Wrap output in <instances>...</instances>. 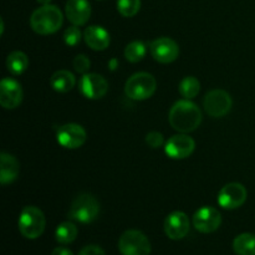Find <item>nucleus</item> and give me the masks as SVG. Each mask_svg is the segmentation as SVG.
<instances>
[{"mask_svg": "<svg viewBox=\"0 0 255 255\" xmlns=\"http://www.w3.org/2000/svg\"><path fill=\"white\" fill-rule=\"evenodd\" d=\"M168 120L176 131L188 133L199 127L202 122V112L191 100H179L172 106Z\"/></svg>", "mask_w": 255, "mask_h": 255, "instance_id": "1", "label": "nucleus"}, {"mask_svg": "<svg viewBox=\"0 0 255 255\" xmlns=\"http://www.w3.org/2000/svg\"><path fill=\"white\" fill-rule=\"evenodd\" d=\"M64 16L61 10L51 4L42 5L35 10L30 17L32 30L40 35H50L61 27Z\"/></svg>", "mask_w": 255, "mask_h": 255, "instance_id": "2", "label": "nucleus"}, {"mask_svg": "<svg viewBox=\"0 0 255 255\" xmlns=\"http://www.w3.org/2000/svg\"><path fill=\"white\" fill-rule=\"evenodd\" d=\"M46 219L40 208L26 206L19 216V231L27 239H36L44 233Z\"/></svg>", "mask_w": 255, "mask_h": 255, "instance_id": "3", "label": "nucleus"}, {"mask_svg": "<svg viewBox=\"0 0 255 255\" xmlns=\"http://www.w3.org/2000/svg\"><path fill=\"white\" fill-rule=\"evenodd\" d=\"M100 203L92 194L81 193L72 201L69 217L82 224L92 223L99 217Z\"/></svg>", "mask_w": 255, "mask_h": 255, "instance_id": "4", "label": "nucleus"}, {"mask_svg": "<svg viewBox=\"0 0 255 255\" xmlns=\"http://www.w3.org/2000/svg\"><path fill=\"white\" fill-rule=\"evenodd\" d=\"M157 87L156 79L148 72L133 74L125 85V92L127 97L134 101H143L154 94Z\"/></svg>", "mask_w": 255, "mask_h": 255, "instance_id": "5", "label": "nucleus"}, {"mask_svg": "<svg viewBox=\"0 0 255 255\" xmlns=\"http://www.w3.org/2000/svg\"><path fill=\"white\" fill-rule=\"evenodd\" d=\"M119 249L122 255H149L151 243L142 232L129 229L120 237Z\"/></svg>", "mask_w": 255, "mask_h": 255, "instance_id": "6", "label": "nucleus"}, {"mask_svg": "<svg viewBox=\"0 0 255 255\" xmlns=\"http://www.w3.org/2000/svg\"><path fill=\"white\" fill-rule=\"evenodd\" d=\"M232 101L231 95L224 90H212L206 95L203 100V106L207 114L212 117H223L231 111Z\"/></svg>", "mask_w": 255, "mask_h": 255, "instance_id": "7", "label": "nucleus"}, {"mask_svg": "<svg viewBox=\"0 0 255 255\" xmlns=\"http://www.w3.org/2000/svg\"><path fill=\"white\" fill-rule=\"evenodd\" d=\"M87 133L82 126L77 124H66L56 132V139L64 148L76 149L84 146Z\"/></svg>", "mask_w": 255, "mask_h": 255, "instance_id": "8", "label": "nucleus"}, {"mask_svg": "<svg viewBox=\"0 0 255 255\" xmlns=\"http://www.w3.org/2000/svg\"><path fill=\"white\" fill-rule=\"evenodd\" d=\"M149 52L157 62L171 64L179 55V47L171 37H158L149 44Z\"/></svg>", "mask_w": 255, "mask_h": 255, "instance_id": "9", "label": "nucleus"}, {"mask_svg": "<svg viewBox=\"0 0 255 255\" xmlns=\"http://www.w3.org/2000/svg\"><path fill=\"white\" fill-rule=\"evenodd\" d=\"M247 189L241 183H228L219 191L218 203L224 209H237L247 201Z\"/></svg>", "mask_w": 255, "mask_h": 255, "instance_id": "10", "label": "nucleus"}, {"mask_svg": "<svg viewBox=\"0 0 255 255\" xmlns=\"http://www.w3.org/2000/svg\"><path fill=\"white\" fill-rule=\"evenodd\" d=\"M222 216L213 207H202L194 213L193 226L198 232L204 234L213 233L221 227Z\"/></svg>", "mask_w": 255, "mask_h": 255, "instance_id": "11", "label": "nucleus"}, {"mask_svg": "<svg viewBox=\"0 0 255 255\" xmlns=\"http://www.w3.org/2000/svg\"><path fill=\"white\" fill-rule=\"evenodd\" d=\"M196 148V142L186 133H179L171 137L164 144L166 154L172 159H183L191 156Z\"/></svg>", "mask_w": 255, "mask_h": 255, "instance_id": "12", "label": "nucleus"}, {"mask_svg": "<svg viewBox=\"0 0 255 255\" xmlns=\"http://www.w3.org/2000/svg\"><path fill=\"white\" fill-rule=\"evenodd\" d=\"M80 91L86 99H102L109 91V82L99 74H85L80 80Z\"/></svg>", "mask_w": 255, "mask_h": 255, "instance_id": "13", "label": "nucleus"}, {"mask_svg": "<svg viewBox=\"0 0 255 255\" xmlns=\"http://www.w3.org/2000/svg\"><path fill=\"white\" fill-rule=\"evenodd\" d=\"M21 85L14 79L5 77L0 82V105L6 110H14L21 104Z\"/></svg>", "mask_w": 255, "mask_h": 255, "instance_id": "14", "label": "nucleus"}, {"mask_svg": "<svg viewBox=\"0 0 255 255\" xmlns=\"http://www.w3.org/2000/svg\"><path fill=\"white\" fill-rule=\"evenodd\" d=\"M164 233L172 241L183 239L189 232V219L183 212H172L164 221Z\"/></svg>", "mask_w": 255, "mask_h": 255, "instance_id": "15", "label": "nucleus"}, {"mask_svg": "<svg viewBox=\"0 0 255 255\" xmlns=\"http://www.w3.org/2000/svg\"><path fill=\"white\" fill-rule=\"evenodd\" d=\"M65 12L70 22L81 26L86 24L91 16V5L87 0H67Z\"/></svg>", "mask_w": 255, "mask_h": 255, "instance_id": "16", "label": "nucleus"}, {"mask_svg": "<svg viewBox=\"0 0 255 255\" xmlns=\"http://www.w3.org/2000/svg\"><path fill=\"white\" fill-rule=\"evenodd\" d=\"M84 39L87 46H90V49L95 50V51L106 50L111 42L109 31L99 25H91V26L86 27L84 32Z\"/></svg>", "mask_w": 255, "mask_h": 255, "instance_id": "17", "label": "nucleus"}, {"mask_svg": "<svg viewBox=\"0 0 255 255\" xmlns=\"http://www.w3.org/2000/svg\"><path fill=\"white\" fill-rule=\"evenodd\" d=\"M20 164L12 154L1 152L0 154V182L1 184L12 183L19 176Z\"/></svg>", "mask_w": 255, "mask_h": 255, "instance_id": "18", "label": "nucleus"}, {"mask_svg": "<svg viewBox=\"0 0 255 255\" xmlns=\"http://www.w3.org/2000/svg\"><path fill=\"white\" fill-rule=\"evenodd\" d=\"M50 84H51L52 89L60 94H65L74 89L76 80L72 72L67 71V70H59L55 72L50 79Z\"/></svg>", "mask_w": 255, "mask_h": 255, "instance_id": "19", "label": "nucleus"}, {"mask_svg": "<svg viewBox=\"0 0 255 255\" xmlns=\"http://www.w3.org/2000/svg\"><path fill=\"white\" fill-rule=\"evenodd\" d=\"M233 249L237 255H255V236L252 233L239 234L234 239Z\"/></svg>", "mask_w": 255, "mask_h": 255, "instance_id": "20", "label": "nucleus"}, {"mask_svg": "<svg viewBox=\"0 0 255 255\" xmlns=\"http://www.w3.org/2000/svg\"><path fill=\"white\" fill-rule=\"evenodd\" d=\"M29 66V59L21 51H14L7 56L6 67L12 75H21Z\"/></svg>", "mask_w": 255, "mask_h": 255, "instance_id": "21", "label": "nucleus"}, {"mask_svg": "<svg viewBox=\"0 0 255 255\" xmlns=\"http://www.w3.org/2000/svg\"><path fill=\"white\" fill-rule=\"evenodd\" d=\"M77 227L72 222H64L59 224L55 232V238L60 244H70L76 239Z\"/></svg>", "mask_w": 255, "mask_h": 255, "instance_id": "22", "label": "nucleus"}, {"mask_svg": "<svg viewBox=\"0 0 255 255\" xmlns=\"http://www.w3.org/2000/svg\"><path fill=\"white\" fill-rule=\"evenodd\" d=\"M201 91V82L197 77L187 76L179 82V94L187 100L196 97Z\"/></svg>", "mask_w": 255, "mask_h": 255, "instance_id": "23", "label": "nucleus"}, {"mask_svg": "<svg viewBox=\"0 0 255 255\" xmlns=\"http://www.w3.org/2000/svg\"><path fill=\"white\" fill-rule=\"evenodd\" d=\"M146 45L142 41L136 40V41L129 42L126 46V49H125V57H126L127 61L136 64V62L141 61L146 56Z\"/></svg>", "mask_w": 255, "mask_h": 255, "instance_id": "24", "label": "nucleus"}, {"mask_svg": "<svg viewBox=\"0 0 255 255\" xmlns=\"http://www.w3.org/2000/svg\"><path fill=\"white\" fill-rule=\"evenodd\" d=\"M141 9V0H117V10L125 17H132Z\"/></svg>", "mask_w": 255, "mask_h": 255, "instance_id": "25", "label": "nucleus"}, {"mask_svg": "<svg viewBox=\"0 0 255 255\" xmlns=\"http://www.w3.org/2000/svg\"><path fill=\"white\" fill-rule=\"evenodd\" d=\"M81 30L79 29L77 25H72V26L67 27L64 32V41L67 46H76L81 41Z\"/></svg>", "mask_w": 255, "mask_h": 255, "instance_id": "26", "label": "nucleus"}, {"mask_svg": "<svg viewBox=\"0 0 255 255\" xmlns=\"http://www.w3.org/2000/svg\"><path fill=\"white\" fill-rule=\"evenodd\" d=\"M72 65H74V69L76 70L79 74H87V71L91 67V61L89 60V57L86 55H77L76 57L72 61Z\"/></svg>", "mask_w": 255, "mask_h": 255, "instance_id": "27", "label": "nucleus"}, {"mask_svg": "<svg viewBox=\"0 0 255 255\" xmlns=\"http://www.w3.org/2000/svg\"><path fill=\"white\" fill-rule=\"evenodd\" d=\"M163 142H164L163 134L159 133V132L153 131L147 133L146 143L148 144L149 147H152V148H159V147L163 144Z\"/></svg>", "mask_w": 255, "mask_h": 255, "instance_id": "28", "label": "nucleus"}, {"mask_svg": "<svg viewBox=\"0 0 255 255\" xmlns=\"http://www.w3.org/2000/svg\"><path fill=\"white\" fill-rule=\"evenodd\" d=\"M79 255H106V253L99 246H86L79 252Z\"/></svg>", "mask_w": 255, "mask_h": 255, "instance_id": "29", "label": "nucleus"}, {"mask_svg": "<svg viewBox=\"0 0 255 255\" xmlns=\"http://www.w3.org/2000/svg\"><path fill=\"white\" fill-rule=\"evenodd\" d=\"M51 255H74V254H72V252L70 251V249L61 248V247H59V248L54 249V252H52Z\"/></svg>", "mask_w": 255, "mask_h": 255, "instance_id": "30", "label": "nucleus"}, {"mask_svg": "<svg viewBox=\"0 0 255 255\" xmlns=\"http://www.w3.org/2000/svg\"><path fill=\"white\" fill-rule=\"evenodd\" d=\"M36 1L40 2L41 5H47V4H50V2H51V0H36Z\"/></svg>", "mask_w": 255, "mask_h": 255, "instance_id": "31", "label": "nucleus"}]
</instances>
